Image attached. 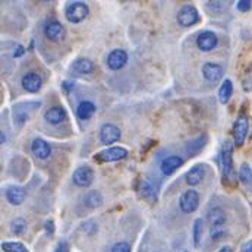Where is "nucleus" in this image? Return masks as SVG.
I'll list each match as a JSON object with an SVG mask.
<instances>
[{"instance_id": "nucleus-10", "label": "nucleus", "mask_w": 252, "mask_h": 252, "mask_svg": "<svg viewBox=\"0 0 252 252\" xmlns=\"http://www.w3.org/2000/svg\"><path fill=\"white\" fill-rule=\"evenodd\" d=\"M21 85L27 93H38L43 87V78L37 72H28L22 76Z\"/></svg>"}, {"instance_id": "nucleus-35", "label": "nucleus", "mask_w": 252, "mask_h": 252, "mask_svg": "<svg viewBox=\"0 0 252 252\" xmlns=\"http://www.w3.org/2000/svg\"><path fill=\"white\" fill-rule=\"evenodd\" d=\"M241 252H252V241H248L242 245L241 248Z\"/></svg>"}, {"instance_id": "nucleus-2", "label": "nucleus", "mask_w": 252, "mask_h": 252, "mask_svg": "<svg viewBox=\"0 0 252 252\" xmlns=\"http://www.w3.org/2000/svg\"><path fill=\"white\" fill-rule=\"evenodd\" d=\"M90 13V7L84 1H72L70 4L66 6L64 16L69 22L72 24H79L82 22Z\"/></svg>"}, {"instance_id": "nucleus-32", "label": "nucleus", "mask_w": 252, "mask_h": 252, "mask_svg": "<svg viewBox=\"0 0 252 252\" xmlns=\"http://www.w3.org/2000/svg\"><path fill=\"white\" fill-rule=\"evenodd\" d=\"M251 0H239V1L236 3V9H238L239 12H248V10H251Z\"/></svg>"}, {"instance_id": "nucleus-11", "label": "nucleus", "mask_w": 252, "mask_h": 252, "mask_svg": "<svg viewBox=\"0 0 252 252\" xmlns=\"http://www.w3.org/2000/svg\"><path fill=\"white\" fill-rule=\"evenodd\" d=\"M139 193L142 195L144 199H147L148 202H156L158 198V187L157 184L150 179V178H144L139 184Z\"/></svg>"}, {"instance_id": "nucleus-28", "label": "nucleus", "mask_w": 252, "mask_h": 252, "mask_svg": "<svg viewBox=\"0 0 252 252\" xmlns=\"http://www.w3.org/2000/svg\"><path fill=\"white\" fill-rule=\"evenodd\" d=\"M1 250L4 252H30L21 242H3Z\"/></svg>"}, {"instance_id": "nucleus-15", "label": "nucleus", "mask_w": 252, "mask_h": 252, "mask_svg": "<svg viewBox=\"0 0 252 252\" xmlns=\"http://www.w3.org/2000/svg\"><path fill=\"white\" fill-rule=\"evenodd\" d=\"M31 150H32V154L40 158V160H46L50 157L52 154V147L41 138H35L31 144Z\"/></svg>"}, {"instance_id": "nucleus-37", "label": "nucleus", "mask_w": 252, "mask_h": 252, "mask_svg": "<svg viewBox=\"0 0 252 252\" xmlns=\"http://www.w3.org/2000/svg\"><path fill=\"white\" fill-rule=\"evenodd\" d=\"M62 87H63V90L67 93V91H70L72 88H73V82L72 81H64L62 84Z\"/></svg>"}, {"instance_id": "nucleus-12", "label": "nucleus", "mask_w": 252, "mask_h": 252, "mask_svg": "<svg viewBox=\"0 0 252 252\" xmlns=\"http://www.w3.org/2000/svg\"><path fill=\"white\" fill-rule=\"evenodd\" d=\"M217 43L219 38L213 31H202L196 38V46L201 52H211L213 49H216Z\"/></svg>"}, {"instance_id": "nucleus-30", "label": "nucleus", "mask_w": 252, "mask_h": 252, "mask_svg": "<svg viewBox=\"0 0 252 252\" xmlns=\"http://www.w3.org/2000/svg\"><path fill=\"white\" fill-rule=\"evenodd\" d=\"M252 87V66H250V69L245 72V75H244V88L247 90V91H250Z\"/></svg>"}, {"instance_id": "nucleus-4", "label": "nucleus", "mask_w": 252, "mask_h": 252, "mask_svg": "<svg viewBox=\"0 0 252 252\" xmlns=\"http://www.w3.org/2000/svg\"><path fill=\"white\" fill-rule=\"evenodd\" d=\"M250 130V119L247 115H239L233 125V142L236 147H242Z\"/></svg>"}, {"instance_id": "nucleus-13", "label": "nucleus", "mask_w": 252, "mask_h": 252, "mask_svg": "<svg viewBox=\"0 0 252 252\" xmlns=\"http://www.w3.org/2000/svg\"><path fill=\"white\" fill-rule=\"evenodd\" d=\"M106 63L112 70H119L127 63V53L122 49H116V50L109 53Z\"/></svg>"}, {"instance_id": "nucleus-25", "label": "nucleus", "mask_w": 252, "mask_h": 252, "mask_svg": "<svg viewBox=\"0 0 252 252\" xmlns=\"http://www.w3.org/2000/svg\"><path fill=\"white\" fill-rule=\"evenodd\" d=\"M239 181L244 185H250L252 182V169L248 163H242L239 167Z\"/></svg>"}, {"instance_id": "nucleus-27", "label": "nucleus", "mask_w": 252, "mask_h": 252, "mask_svg": "<svg viewBox=\"0 0 252 252\" xmlns=\"http://www.w3.org/2000/svg\"><path fill=\"white\" fill-rule=\"evenodd\" d=\"M202 230H204V221H202V219H196L193 221V244H195V247H199V244H201Z\"/></svg>"}, {"instance_id": "nucleus-39", "label": "nucleus", "mask_w": 252, "mask_h": 252, "mask_svg": "<svg viewBox=\"0 0 252 252\" xmlns=\"http://www.w3.org/2000/svg\"><path fill=\"white\" fill-rule=\"evenodd\" d=\"M219 252H233V251H232V248H230V247H223V248H221Z\"/></svg>"}, {"instance_id": "nucleus-33", "label": "nucleus", "mask_w": 252, "mask_h": 252, "mask_svg": "<svg viewBox=\"0 0 252 252\" xmlns=\"http://www.w3.org/2000/svg\"><path fill=\"white\" fill-rule=\"evenodd\" d=\"M223 235H224L223 227H214V229H211V232H210V236H211L213 241H219Z\"/></svg>"}, {"instance_id": "nucleus-34", "label": "nucleus", "mask_w": 252, "mask_h": 252, "mask_svg": "<svg viewBox=\"0 0 252 252\" xmlns=\"http://www.w3.org/2000/svg\"><path fill=\"white\" fill-rule=\"evenodd\" d=\"M25 53V49L22 46H16L15 50H13V58H22Z\"/></svg>"}, {"instance_id": "nucleus-31", "label": "nucleus", "mask_w": 252, "mask_h": 252, "mask_svg": "<svg viewBox=\"0 0 252 252\" xmlns=\"http://www.w3.org/2000/svg\"><path fill=\"white\" fill-rule=\"evenodd\" d=\"M110 252H130V245L127 242H118L112 247Z\"/></svg>"}, {"instance_id": "nucleus-14", "label": "nucleus", "mask_w": 252, "mask_h": 252, "mask_svg": "<svg viewBox=\"0 0 252 252\" xmlns=\"http://www.w3.org/2000/svg\"><path fill=\"white\" fill-rule=\"evenodd\" d=\"M184 163H185V161H184L182 157H179V156H170V157H166V158L161 161L160 170H161L163 175L170 176V175H173L179 167H182Z\"/></svg>"}, {"instance_id": "nucleus-21", "label": "nucleus", "mask_w": 252, "mask_h": 252, "mask_svg": "<svg viewBox=\"0 0 252 252\" xmlns=\"http://www.w3.org/2000/svg\"><path fill=\"white\" fill-rule=\"evenodd\" d=\"M94 113H95V104H94L93 101H90V100L81 101V103L78 104V107H76V115H78V118L82 119V121L90 119Z\"/></svg>"}, {"instance_id": "nucleus-22", "label": "nucleus", "mask_w": 252, "mask_h": 252, "mask_svg": "<svg viewBox=\"0 0 252 252\" xmlns=\"http://www.w3.org/2000/svg\"><path fill=\"white\" fill-rule=\"evenodd\" d=\"M72 70L76 75H88V73H91L94 70V63L91 62L90 59H87V58H81V59L73 62Z\"/></svg>"}, {"instance_id": "nucleus-7", "label": "nucleus", "mask_w": 252, "mask_h": 252, "mask_svg": "<svg viewBox=\"0 0 252 252\" xmlns=\"http://www.w3.org/2000/svg\"><path fill=\"white\" fill-rule=\"evenodd\" d=\"M44 35L47 37V40H50L53 43H59V41H62L63 38H64L66 31H64V27L59 21L50 19L44 25Z\"/></svg>"}, {"instance_id": "nucleus-5", "label": "nucleus", "mask_w": 252, "mask_h": 252, "mask_svg": "<svg viewBox=\"0 0 252 252\" xmlns=\"http://www.w3.org/2000/svg\"><path fill=\"white\" fill-rule=\"evenodd\" d=\"M198 21H199V13H198L195 6L185 4V6H182L179 9V12H178V22H179V25L188 28V27L195 25Z\"/></svg>"}, {"instance_id": "nucleus-6", "label": "nucleus", "mask_w": 252, "mask_h": 252, "mask_svg": "<svg viewBox=\"0 0 252 252\" xmlns=\"http://www.w3.org/2000/svg\"><path fill=\"white\" fill-rule=\"evenodd\" d=\"M198 205H199V195H198V192L193 190V189L185 190V192L181 195V198H179V207H181V210H182L184 213H187V214H190V213L196 211Z\"/></svg>"}, {"instance_id": "nucleus-16", "label": "nucleus", "mask_w": 252, "mask_h": 252, "mask_svg": "<svg viewBox=\"0 0 252 252\" xmlns=\"http://www.w3.org/2000/svg\"><path fill=\"white\" fill-rule=\"evenodd\" d=\"M223 73H224L223 67L217 63L208 62L204 63V66H202V75L210 82H217L223 76Z\"/></svg>"}, {"instance_id": "nucleus-9", "label": "nucleus", "mask_w": 252, "mask_h": 252, "mask_svg": "<svg viewBox=\"0 0 252 252\" xmlns=\"http://www.w3.org/2000/svg\"><path fill=\"white\" fill-rule=\"evenodd\" d=\"M98 138H100L101 144L112 145V144H115L116 141L121 139V129L116 125H113V124H104L100 127Z\"/></svg>"}, {"instance_id": "nucleus-17", "label": "nucleus", "mask_w": 252, "mask_h": 252, "mask_svg": "<svg viewBox=\"0 0 252 252\" xmlns=\"http://www.w3.org/2000/svg\"><path fill=\"white\" fill-rule=\"evenodd\" d=\"M205 172H207V167L204 164H195L187 173V184L189 187L199 185L202 182V179L205 178Z\"/></svg>"}, {"instance_id": "nucleus-41", "label": "nucleus", "mask_w": 252, "mask_h": 252, "mask_svg": "<svg viewBox=\"0 0 252 252\" xmlns=\"http://www.w3.org/2000/svg\"><path fill=\"white\" fill-rule=\"evenodd\" d=\"M185 252H188V251H185Z\"/></svg>"}, {"instance_id": "nucleus-18", "label": "nucleus", "mask_w": 252, "mask_h": 252, "mask_svg": "<svg viewBox=\"0 0 252 252\" xmlns=\"http://www.w3.org/2000/svg\"><path fill=\"white\" fill-rule=\"evenodd\" d=\"M25 198H27V192L22 187L13 185L6 189V199L12 205H21L25 201Z\"/></svg>"}, {"instance_id": "nucleus-29", "label": "nucleus", "mask_w": 252, "mask_h": 252, "mask_svg": "<svg viewBox=\"0 0 252 252\" xmlns=\"http://www.w3.org/2000/svg\"><path fill=\"white\" fill-rule=\"evenodd\" d=\"M224 1H208L207 3V12L211 15H217L223 10Z\"/></svg>"}, {"instance_id": "nucleus-23", "label": "nucleus", "mask_w": 252, "mask_h": 252, "mask_svg": "<svg viewBox=\"0 0 252 252\" xmlns=\"http://www.w3.org/2000/svg\"><path fill=\"white\" fill-rule=\"evenodd\" d=\"M232 94H233V84H232V81H230V79H224V81H223V84L220 85V88H219V94H217V95H219L220 103H223V104L229 103V100H230Z\"/></svg>"}, {"instance_id": "nucleus-36", "label": "nucleus", "mask_w": 252, "mask_h": 252, "mask_svg": "<svg viewBox=\"0 0 252 252\" xmlns=\"http://www.w3.org/2000/svg\"><path fill=\"white\" fill-rule=\"evenodd\" d=\"M55 252H69L67 244H64V242H61V244L58 245V248H56V251H55Z\"/></svg>"}, {"instance_id": "nucleus-1", "label": "nucleus", "mask_w": 252, "mask_h": 252, "mask_svg": "<svg viewBox=\"0 0 252 252\" xmlns=\"http://www.w3.org/2000/svg\"><path fill=\"white\" fill-rule=\"evenodd\" d=\"M220 166H221V175L223 181L227 182L233 172V144L230 141L223 142L220 150Z\"/></svg>"}, {"instance_id": "nucleus-3", "label": "nucleus", "mask_w": 252, "mask_h": 252, "mask_svg": "<svg viewBox=\"0 0 252 252\" xmlns=\"http://www.w3.org/2000/svg\"><path fill=\"white\" fill-rule=\"evenodd\" d=\"M126 156H127V150L124 147H109L106 150L98 151L94 156V160L97 163H115L126 158Z\"/></svg>"}, {"instance_id": "nucleus-8", "label": "nucleus", "mask_w": 252, "mask_h": 252, "mask_svg": "<svg viewBox=\"0 0 252 252\" xmlns=\"http://www.w3.org/2000/svg\"><path fill=\"white\" fill-rule=\"evenodd\" d=\"M93 181H94V172L88 166H79L72 175V182L81 188L90 187L93 184Z\"/></svg>"}, {"instance_id": "nucleus-24", "label": "nucleus", "mask_w": 252, "mask_h": 252, "mask_svg": "<svg viewBox=\"0 0 252 252\" xmlns=\"http://www.w3.org/2000/svg\"><path fill=\"white\" fill-rule=\"evenodd\" d=\"M101 202H103V196L98 190H91L84 196V204L88 208H97L101 205Z\"/></svg>"}, {"instance_id": "nucleus-26", "label": "nucleus", "mask_w": 252, "mask_h": 252, "mask_svg": "<svg viewBox=\"0 0 252 252\" xmlns=\"http://www.w3.org/2000/svg\"><path fill=\"white\" fill-rule=\"evenodd\" d=\"M10 230H12V233H13V235H16V236L24 235V233H25V230H27V223H25V220H24L22 217L15 219V220L10 223Z\"/></svg>"}, {"instance_id": "nucleus-40", "label": "nucleus", "mask_w": 252, "mask_h": 252, "mask_svg": "<svg viewBox=\"0 0 252 252\" xmlns=\"http://www.w3.org/2000/svg\"><path fill=\"white\" fill-rule=\"evenodd\" d=\"M6 141V135L4 133H1V142H4Z\"/></svg>"}, {"instance_id": "nucleus-20", "label": "nucleus", "mask_w": 252, "mask_h": 252, "mask_svg": "<svg viewBox=\"0 0 252 252\" xmlns=\"http://www.w3.org/2000/svg\"><path fill=\"white\" fill-rule=\"evenodd\" d=\"M208 217V223L211 226V229L214 227H223V224L226 223V213L221 208H213L208 211L207 214Z\"/></svg>"}, {"instance_id": "nucleus-19", "label": "nucleus", "mask_w": 252, "mask_h": 252, "mask_svg": "<svg viewBox=\"0 0 252 252\" xmlns=\"http://www.w3.org/2000/svg\"><path fill=\"white\" fill-rule=\"evenodd\" d=\"M44 119L50 125H59L66 119V110L61 106H53L44 113Z\"/></svg>"}, {"instance_id": "nucleus-38", "label": "nucleus", "mask_w": 252, "mask_h": 252, "mask_svg": "<svg viewBox=\"0 0 252 252\" xmlns=\"http://www.w3.org/2000/svg\"><path fill=\"white\" fill-rule=\"evenodd\" d=\"M44 227H46V230H47V233H49V235H52V233H53V221H52V220H49V221L44 224Z\"/></svg>"}]
</instances>
